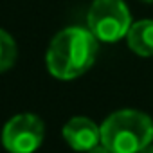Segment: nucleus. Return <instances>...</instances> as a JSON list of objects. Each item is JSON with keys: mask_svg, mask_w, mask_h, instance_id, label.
<instances>
[{"mask_svg": "<svg viewBox=\"0 0 153 153\" xmlns=\"http://www.w3.org/2000/svg\"><path fill=\"white\" fill-rule=\"evenodd\" d=\"M45 135L43 121L34 114H18L11 117L2 130V146L9 153H34Z\"/></svg>", "mask_w": 153, "mask_h": 153, "instance_id": "20e7f679", "label": "nucleus"}, {"mask_svg": "<svg viewBox=\"0 0 153 153\" xmlns=\"http://www.w3.org/2000/svg\"><path fill=\"white\" fill-rule=\"evenodd\" d=\"M142 2H148V4H149V2H153V0H142Z\"/></svg>", "mask_w": 153, "mask_h": 153, "instance_id": "9d476101", "label": "nucleus"}, {"mask_svg": "<svg viewBox=\"0 0 153 153\" xmlns=\"http://www.w3.org/2000/svg\"><path fill=\"white\" fill-rule=\"evenodd\" d=\"M63 139L76 151H90L101 144V128L88 117H72L63 126Z\"/></svg>", "mask_w": 153, "mask_h": 153, "instance_id": "39448f33", "label": "nucleus"}, {"mask_svg": "<svg viewBox=\"0 0 153 153\" xmlns=\"http://www.w3.org/2000/svg\"><path fill=\"white\" fill-rule=\"evenodd\" d=\"M101 128V144L112 153H140L153 140V121L139 110H117Z\"/></svg>", "mask_w": 153, "mask_h": 153, "instance_id": "f03ea898", "label": "nucleus"}, {"mask_svg": "<svg viewBox=\"0 0 153 153\" xmlns=\"http://www.w3.org/2000/svg\"><path fill=\"white\" fill-rule=\"evenodd\" d=\"M130 49L139 56H153V20H139L131 24L128 34Z\"/></svg>", "mask_w": 153, "mask_h": 153, "instance_id": "423d86ee", "label": "nucleus"}, {"mask_svg": "<svg viewBox=\"0 0 153 153\" xmlns=\"http://www.w3.org/2000/svg\"><path fill=\"white\" fill-rule=\"evenodd\" d=\"M87 153H112L106 146H103V144H97V146H94L90 151H87Z\"/></svg>", "mask_w": 153, "mask_h": 153, "instance_id": "6e6552de", "label": "nucleus"}, {"mask_svg": "<svg viewBox=\"0 0 153 153\" xmlns=\"http://www.w3.org/2000/svg\"><path fill=\"white\" fill-rule=\"evenodd\" d=\"M140 153H153V144H149V146H146Z\"/></svg>", "mask_w": 153, "mask_h": 153, "instance_id": "1a4fd4ad", "label": "nucleus"}, {"mask_svg": "<svg viewBox=\"0 0 153 153\" xmlns=\"http://www.w3.org/2000/svg\"><path fill=\"white\" fill-rule=\"evenodd\" d=\"M16 59V43L11 34L0 29V72L13 67Z\"/></svg>", "mask_w": 153, "mask_h": 153, "instance_id": "0eeeda50", "label": "nucleus"}, {"mask_svg": "<svg viewBox=\"0 0 153 153\" xmlns=\"http://www.w3.org/2000/svg\"><path fill=\"white\" fill-rule=\"evenodd\" d=\"M97 38L85 27L59 31L47 49V70L58 79H74L85 74L96 61Z\"/></svg>", "mask_w": 153, "mask_h": 153, "instance_id": "f257e3e1", "label": "nucleus"}, {"mask_svg": "<svg viewBox=\"0 0 153 153\" xmlns=\"http://www.w3.org/2000/svg\"><path fill=\"white\" fill-rule=\"evenodd\" d=\"M87 22V29L105 43L119 42L131 27L130 9L123 0H94Z\"/></svg>", "mask_w": 153, "mask_h": 153, "instance_id": "7ed1b4c3", "label": "nucleus"}]
</instances>
